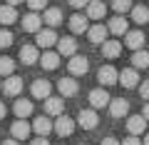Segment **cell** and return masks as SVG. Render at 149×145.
I'll return each mask as SVG.
<instances>
[{"instance_id":"6da1fadb","label":"cell","mask_w":149,"mask_h":145,"mask_svg":"<svg viewBox=\"0 0 149 145\" xmlns=\"http://www.w3.org/2000/svg\"><path fill=\"white\" fill-rule=\"evenodd\" d=\"M55 133H57L60 138L72 135V133H74V120L67 118V115H57V120H55Z\"/></svg>"},{"instance_id":"7a4b0ae2","label":"cell","mask_w":149,"mask_h":145,"mask_svg":"<svg viewBox=\"0 0 149 145\" xmlns=\"http://www.w3.org/2000/svg\"><path fill=\"white\" fill-rule=\"evenodd\" d=\"M77 123H80L85 130H95V128H97V123H100V115H97L95 108H90V110H82V113H80Z\"/></svg>"},{"instance_id":"3957f363","label":"cell","mask_w":149,"mask_h":145,"mask_svg":"<svg viewBox=\"0 0 149 145\" xmlns=\"http://www.w3.org/2000/svg\"><path fill=\"white\" fill-rule=\"evenodd\" d=\"M67 68H70L72 75H85L87 70H90V63H87V58H82V55H72Z\"/></svg>"},{"instance_id":"277c9868","label":"cell","mask_w":149,"mask_h":145,"mask_svg":"<svg viewBox=\"0 0 149 145\" xmlns=\"http://www.w3.org/2000/svg\"><path fill=\"white\" fill-rule=\"evenodd\" d=\"M32 130H35L37 135H42V138H47L50 133L55 130V125L50 123L47 115H40V118H35V123H32Z\"/></svg>"},{"instance_id":"5b68a950","label":"cell","mask_w":149,"mask_h":145,"mask_svg":"<svg viewBox=\"0 0 149 145\" xmlns=\"http://www.w3.org/2000/svg\"><path fill=\"white\" fill-rule=\"evenodd\" d=\"M119 83H122L124 88H137L139 85V73H137V68H127V70H122L119 73Z\"/></svg>"},{"instance_id":"8992f818","label":"cell","mask_w":149,"mask_h":145,"mask_svg":"<svg viewBox=\"0 0 149 145\" xmlns=\"http://www.w3.org/2000/svg\"><path fill=\"white\" fill-rule=\"evenodd\" d=\"M109 95H107V90H104V88H97V90H92L90 93V105L92 108H95V110H97V108H104V105H109Z\"/></svg>"},{"instance_id":"52a82bcc","label":"cell","mask_w":149,"mask_h":145,"mask_svg":"<svg viewBox=\"0 0 149 145\" xmlns=\"http://www.w3.org/2000/svg\"><path fill=\"white\" fill-rule=\"evenodd\" d=\"M144 128H147V118H144V115H132V118H127L129 135H142Z\"/></svg>"},{"instance_id":"ba28073f","label":"cell","mask_w":149,"mask_h":145,"mask_svg":"<svg viewBox=\"0 0 149 145\" xmlns=\"http://www.w3.org/2000/svg\"><path fill=\"white\" fill-rule=\"evenodd\" d=\"M10 133H13V138H15V140H25L27 135L32 133V125H30V123H25V118H20L17 123H13Z\"/></svg>"},{"instance_id":"9c48e42d","label":"cell","mask_w":149,"mask_h":145,"mask_svg":"<svg viewBox=\"0 0 149 145\" xmlns=\"http://www.w3.org/2000/svg\"><path fill=\"white\" fill-rule=\"evenodd\" d=\"M52 45H57V35H55L52 28L37 33V48H52Z\"/></svg>"},{"instance_id":"30bf717a","label":"cell","mask_w":149,"mask_h":145,"mask_svg":"<svg viewBox=\"0 0 149 145\" xmlns=\"http://www.w3.org/2000/svg\"><path fill=\"white\" fill-rule=\"evenodd\" d=\"M97 78H100V83H102V85H114V83L119 80V73H117L114 68H109V65H104V68H100Z\"/></svg>"},{"instance_id":"8fae6325","label":"cell","mask_w":149,"mask_h":145,"mask_svg":"<svg viewBox=\"0 0 149 145\" xmlns=\"http://www.w3.org/2000/svg\"><path fill=\"white\" fill-rule=\"evenodd\" d=\"M127 113H129V103L124 98H117V100L109 103V115L112 118H124Z\"/></svg>"},{"instance_id":"7c38bea8","label":"cell","mask_w":149,"mask_h":145,"mask_svg":"<svg viewBox=\"0 0 149 145\" xmlns=\"http://www.w3.org/2000/svg\"><path fill=\"white\" fill-rule=\"evenodd\" d=\"M107 28H109V33H112V35H127V33H129V23L124 20L122 15L112 18V20H109V25H107Z\"/></svg>"},{"instance_id":"4fadbf2b","label":"cell","mask_w":149,"mask_h":145,"mask_svg":"<svg viewBox=\"0 0 149 145\" xmlns=\"http://www.w3.org/2000/svg\"><path fill=\"white\" fill-rule=\"evenodd\" d=\"M30 90H32V98H42V100H47V98H50V90H52V85H50L47 80H35Z\"/></svg>"},{"instance_id":"5bb4252c","label":"cell","mask_w":149,"mask_h":145,"mask_svg":"<svg viewBox=\"0 0 149 145\" xmlns=\"http://www.w3.org/2000/svg\"><path fill=\"white\" fill-rule=\"evenodd\" d=\"M3 90H5V95H13V98L20 95V90H22V80H20L17 75H10L5 83H3Z\"/></svg>"},{"instance_id":"9a60e30c","label":"cell","mask_w":149,"mask_h":145,"mask_svg":"<svg viewBox=\"0 0 149 145\" xmlns=\"http://www.w3.org/2000/svg\"><path fill=\"white\" fill-rule=\"evenodd\" d=\"M74 50H77L74 38H60V40H57V53H60V55H67V58H72Z\"/></svg>"},{"instance_id":"2e32d148","label":"cell","mask_w":149,"mask_h":145,"mask_svg":"<svg viewBox=\"0 0 149 145\" xmlns=\"http://www.w3.org/2000/svg\"><path fill=\"white\" fill-rule=\"evenodd\" d=\"M107 33H109V28L92 25L90 30H87V38H90V43H104V40H107Z\"/></svg>"},{"instance_id":"e0dca14e","label":"cell","mask_w":149,"mask_h":145,"mask_svg":"<svg viewBox=\"0 0 149 145\" xmlns=\"http://www.w3.org/2000/svg\"><path fill=\"white\" fill-rule=\"evenodd\" d=\"M40 25H42V20H40L37 13H27V15L22 18V28H25L27 33H40Z\"/></svg>"},{"instance_id":"ac0fdd59","label":"cell","mask_w":149,"mask_h":145,"mask_svg":"<svg viewBox=\"0 0 149 145\" xmlns=\"http://www.w3.org/2000/svg\"><path fill=\"white\" fill-rule=\"evenodd\" d=\"M57 90H60V95L72 98V95H77V83H74L72 78H62V80L57 83Z\"/></svg>"},{"instance_id":"d6986e66","label":"cell","mask_w":149,"mask_h":145,"mask_svg":"<svg viewBox=\"0 0 149 145\" xmlns=\"http://www.w3.org/2000/svg\"><path fill=\"white\" fill-rule=\"evenodd\" d=\"M124 43H127V48L139 50V48L144 45V33H139V30H129L127 35H124Z\"/></svg>"},{"instance_id":"ffe728a7","label":"cell","mask_w":149,"mask_h":145,"mask_svg":"<svg viewBox=\"0 0 149 145\" xmlns=\"http://www.w3.org/2000/svg\"><path fill=\"white\" fill-rule=\"evenodd\" d=\"M102 55H104V58H119V55H122V45H119L117 40H104V43H102Z\"/></svg>"},{"instance_id":"44dd1931","label":"cell","mask_w":149,"mask_h":145,"mask_svg":"<svg viewBox=\"0 0 149 145\" xmlns=\"http://www.w3.org/2000/svg\"><path fill=\"white\" fill-rule=\"evenodd\" d=\"M20 60H22L25 65H35L37 60H40L37 48H35V45H25V48H20Z\"/></svg>"},{"instance_id":"7402d4cb","label":"cell","mask_w":149,"mask_h":145,"mask_svg":"<svg viewBox=\"0 0 149 145\" xmlns=\"http://www.w3.org/2000/svg\"><path fill=\"white\" fill-rule=\"evenodd\" d=\"M40 65H42L45 70H57V65H60V53H42L40 55Z\"/></svg>"},{"instance_id":"603a6c76","label":"cell","mask_w":149,"mask_h":145,"mask_svg":"<svg viewBox=\"0 0 149 145\" xmlns=\"http://www.w3.org/2000/svg\"><path fill=\"white\" fill-rule=\"evenodd\" d=\"M107 8L102 0H92L90 5H87V18H92V20H100V18H104Z\"/></svg>"},{"instance_id":"cb8c5ba5","label":"cell","mask_w":149,"mask_h":145,"mask_svg":"<svg viewBox=\"0 0 149 145\" xmlns=\"http://www.w3.org/2000/svg\"><path fill=\"white\" fill-rule=\"evenodd\" d=\"M15 20H17L15 5H3L0 8V25H13Z\"/></svg>"},{"instance_id":"d4e9b609","label":"cell","mask_w":149,"mask_h":145,"mask_svg":"<svg viewBox=\"0 0 149 145\" xmlns=\"http://www.w3.org/2000/svg\"><path fill=\"white\" fill-rule=\"evenodd\" d=\"M13 110H15L17 118H27V115H32V103H30V100H22V98H17L15 105H13Z\"/></svg>"},{"instance_id":"484cf974","label":"cell","mask_w":149,"mask_h":145,"mask_svg":"<svg viewBox=\"0 0 149 145\" xmlns=\"http://www.w3.org/2000/svg\"><path fill=\"white\" fill-rule=\"evenodd\" d=\"M70 30H72L74 35L90 30V28H87V18H85V15H72V18H70Z\"/></svg>"},{"instance_id":"4316f807","label":"cell","mask_w":149,"mask_h":145,"mask_svg":"<svg viewBox=\"0 0 149 145\" xmlns=\"http://www.w3.org/2000/svg\"><path fill=\"white\" fill-rule=\"evenodd\" d=\"M62 100H60V98H47V100H45V113L47 115H62Z\"/></svg>"},{"instance_id":"83f0119b","label":"cell","mask_w":149,"mask_h":145,"mask_svg":"<svg viewBox=\"0 0 149 145\" xmlns=\"http://www.w3.org/2000/svg\"><path fill=\"white\" fill-rule=\"evenodd\" d=\"M45 23H47L50 28H57L60 23H62V13H60V8H47V10H45Z\"/></svg>"},{"instance_id":"f1b7e54d","label":"cell","mask_w":149,"mask_h":145,"mask_svg":"<svg viewBox=\"0 0 149 145\" xmlns=\"http://www.w3.org/2000/svg\"><path fill=\"white\" fill-rule=\"evenodd\" d=\"M132 20L139 23V25H144V23L149 20V8H144V5H134V8H132Z\"/></svg>"},{"instance_id":"f546056e","label":"cell","mask_w":149,"mask_h":145,"mask_svg":"<svg viewBox=\"0 0 149 145\" xmlns=\"http://www.w3.org/2000/svg\"><path fill=\"white\" fill-rule=\"evenodd\" d=\"M132 65H134V68H149V53H147V50H134Z\"/></svg>"},{"instance_id":"4dcf8cb0","label":"cell","mask_w":149,"mask_h":145,"mask_svg":"<svg viewBox=\"0 0 149 145\" xmlns=\"http://www.w3.org/2000/svg\"><path fill=\"white\" fill-rule=\"evenodd\" d=\"M13 70H15V60L8 58V55H3V58H0V75H8V78H10Z\"/></svg>"},{"instance_id":"1f68e13d","label":"cell","mask_w":149,"mask_h":145,"mask_svg":"<svg viewBox=\"0 0 149 145\" xmlns=\"http://www.w3.org/2000/svg\"><path fill=\"white\" fill-rule=\"evenodd\" d=\"M112 8H114V13H127V10H132V0H112Z\"/></svg>"},{"instance_id":"d6a6232c","label":"cell","mask_w":149,"mask_h":145,"mask_svg":"<svg viewBox=\"0 0 149 145\" xmlns=\"http://www.w3.org/2000/svg\"><path fill=\"white\" fill-rule=\"evenodd\" d=\"M10 45H13V33L0 30V48H10Z\"/></svg>"},{"instance_id":"836d02e7","label":"cell","mask_w":149,"mask_h":145,"mask_svg":"<svg viewBox=\"0 0 149 145\" xmlns=\"http://www.w3.org/2000/svg\"><path fill=\"white\" fill-rule=\"evenodd\" d=\"M27 8H32V13H37L42 8H47V0H27Z\"/></svg>"},{"instance_id":"e575fe53","label":"cell","mask_w":149,"mask_h":145,"mask_svg":"<svg viewBox=\"0 0 149 145\" xmlns=\"http://www.w3.org/2000/svg\"><path fill=\"white\" fill-rule=\"evenodd\" d=\"M122 145H144V143H142V140H139V138H137V135H129V138H127V140H124V143H122Z\"/></svg>"},{"instance_id":"d590c367","label":"cell","mask_w":149,"mask_h":145,"mask_svg":"<svg viewBox=\"0 0 149 145\" xmlns=\"http://www.w3.org/2000/svg\"><path fill=\"white\" fill-rule=\"evenodd\" d=\"M139 93H142V98H144V100H149V80H144V83H142Z\"/></svg>"},{"instance_id":"8d00e7d4","label":"cell","mask_w":149,"mask_h":145,"mask_svg":"<svg viewBox=\"0 0 149 145\" xmlns=\"http://www.w3.org/2000/svg\"><path fill=\"white\" fill-rule=\"evenodd\" d=\"M70 5H72V8H87V5H90V0H70Z\"/></svg>"},{"instance_id":"74e56055","label":"cell","mask_w":149,"mask_h":145,"mask_svg":"<svg viewBox=\"0 0 149 145\" xmlns=\"http://www.w3.org/2000/svg\"><path fill=\"white\" fill-rule=\"evenodd\" d=\"M30 145H50V143H47V138H42V135H37V138L32 140Z\"/></svg>"},{"instance_id":"f35d334b","label":"cell","mask_w":149,"mask_h":145,"mask_svg":"<svg viewBox=\"0 0 149 145\" xmlns=\"http://www.w3.org/2000/svg\"><path fill=\"white\" fill-rule=\"evenodd\" d=\"M102 145H122V143H119L117 138H104V140H102Z\"/></svg>"},{"instance_id":"ab89813d","label":"cell","mask_w":149,"mask_h":145,"mask_svg":"<svg viewBox=\"0 0 149 145\" xmlns=\"http://www.w3.org/2000/svg\"><path fill=\"white\" fill-rule=\"evenodd\" d=\"M3 145H20V143H17V140L13 138V140H5V143H3Z\"/></svg>"},{"instance_id":"60d3db41","label":"cell","mask_w":149,"mask_h":145,"mask_svg":"<svg viewBox=\"0 0 149 145\" xmlns=\"http://www.w3.org/2000/svg\"><path fill=\"white\" fill-rule=\"evenodd\" d=\"M144 118L149 120V103H147V105H144Z\"/></svg>"},{"instance_id":"b9f144b4","label":"cell","mask_w":149,"mask_h":145,"mask_svg":"<svg viewBox=\"0 0 149 145\" xmlns=\"http://www.w3.org/2000/svg\"><path fill=\"white\" fill-rule=\"evenodd\" d=\"M0 118H5V105L0 103Z\"/></svg>"},{"instance_id":"7bdbcfd3","label":"cell","mask_w":149,"mask_h":145,"mask_svg":"<svg viewBox=\"0 0 149 145\" xmlns=\"http://www.w3.org/2000/svg\"><path fill=\"white\" fill-rule=\"evenodd\" d=\"M22 0H8V5H20Z\"/></svg>"},{"instance_id":"ee69618b","label":"cell","mask_w":149,"mask_h":145,"mask_svg":"<svg viewBox=\"0 0 149 145\" xmlns=\"http://www.w3.org/2000/svg\"><path fill=\"white\" fill-rule=\"evenodd\" d=\"M144 145H149V133H147V135H144Z\"/></svg>"},{"instance_id":"f6af8a7d","label":"cell","mask_w":149,"mask_h":145,"mask_svg":"<svg viewBox=\"0 0 149 145\" xmlns=\"http://www.w3.org/2000/svg\"><path fill=\"white\" fill-rule=\"evenodd\" d=\"M0 90H3V83H0Z\"/></svg>"}]
</instances>
